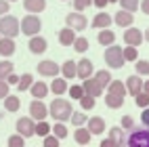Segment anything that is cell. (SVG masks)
Listing matches in <instances>:
<instances>
[{
	"instance_id": "cell-1",
	"label": "cell",
	"mask_w": 149,
	"mask_h": 147,
	"mask_svg": "<svg viewBox=\"0 0 149 147\" xmlns=\"http://www.w3.org/2000/svg\"><path fill=\"white\" fill-rule=\"evenodd\" d=\"M74 114L72 109V103H69L67 99H61V97H57V99L51 101V105H48V116H53L57 122H65L69 120Z\"/></svg>"
},
{
	"instance_id": "cell-2",
	"label": "cell",
	"mask_w": 149,
	"mask_h": 147,
	"mask_svg": "<svg viewBox=\"0 0 149 147\" xmlns=\"http://www.w3.org/2000/svg\"><path fill=\"white\" fill-rule=\"evenodd\" d=\"M19 27H21V34L25 36H38L40 34V29H42V21H40V17H38L36 13H29L25 15L21 21H19Z\"/></svg>"
},
{
	"instance_id": "cell-3",
	"label": "cell",
	"mask_w": 149,
	"mask_h": 147,
	"mask_svg": "<svg viewBox=\"0 0 149 147\" xmlns=\"http://www.w3.org/2000/svg\"><path fill=\"white\" fill-rule=\"evenodd\" d=\"M105 63L111 67V70H120V67H124V48L122 46H107L105 48Z\"/></svg>"
},
{
	"instance_id": "cell-4",
	"label": "cell",
	"mask_w": 149,
	"mask_h": 147,
	"mask_svg": "<svg viewBox=\"0 0 149 147\" xmlns=\"http://www.w3.org/2000/svg\"><path fill=\"white\" fill-rule=\"evenodd\" d=\"M21 27H19V19L13 15H2L0 17V36H6V38H15Z\"/></svg>"
},
{
	"instance_id": "cell-5",
	"label": "cell",
	"mask_w": 149,
	"mask_h": 147,
	"mask_svg": "<svg viewBox=\"0 0 149 147\" xmlns=\"http://www.w3.org/2000/svg\"><path fill=\"white\" fill-rule=\"evenodd\" d=\"M126 147H149V128L132 130L126 137Z\"/></svg>"
},
{
	"instance_id": "cell-6",
	"label": "cell",
	"mask_w": 149,
	"mask_h": 147,
	"mask_svg": "<svg viewBox=\"0 0 149 147\" xmlns=\"http://www.w3.org/2000/svg\"><path fill=\"white\" fill-rule=\"evenodd\" d=\"M15 128H17V134H21L23 139H29V137L36 134V120H32V118H19Z\"/></svg>"
},
{
	"instance_id": "cell-7",
	"label": "cell",
	"mask_w": 149,
	"mask_h": 147,
	"mask_svg": "<svg viewBox=\"0 0 149 147\" xmlns=\"http://www.w3.org/2000/svg\"><path fill=\"white\" fill-rule=\"evenodd\" d=\"M46 116H48V105H44L42 99H34L29 103V118L32 120L40 122V120H46Z\"/></svg>"
},
{
	"instance_id": "cell-8",
	"label": "cell",
	"mask_w": 149,
	"mask_h": 147,
	"mask_svg": "<svg viewBox=\"0 0 149 147\" xmlns=\"http://www.w3.org/2000/svg\"><path fill=\"white\" fill-rule=\"evenodd\" d=\"M65 23H67V27L76 29V32H82V29H86V27H88V19H86L82 13L74 11V13H69V15L65 17Z\"/></svg>"
},
{
	"instance_id": "cell-9",
	"label": "cell",
	"mask_w": 149,
	"mask_h": 147,
	"mask_svg": "<svg viewBox=\"0 0 149 147\" xmlns=\"http://www.w3.org/2000/svg\"><path fill=\"white\" fill-rule=\"evenodd\" d=\"M38 74L40 76H44V78H55L57 74H59V65L55 63V61H51V59H46V61H40L38 63Z\"/></svg>"
},
{
	"instance_id": "cell-10",
	"label": "cell",
	"mask_w": 149,
	"mask_h": 147,
	"mask_svg": "<svg viewBox=\"0 0 149 147\" xmlns=\"http://www.w3.org/2000/svg\"><path fill=\"white\" fill-rule=\"evenodd\" d=\"M124 42L128 46H139L143 42V32L139 27H128L126 32H124Z\"/></svg>"
},
{
	"instance_id": "cell-11",
	"label": "cell",
	"mask_w": 149,
	"mask_h": 147,
	"mask_svg": "<svg viewBox=\"0 0 149 147\" xmlns=\"http://www.w3.org/2000/svg\"><path fill=\"white\" fill-rule=\"evenodd\" d=\"M76 76L82 78V80L93 76V61L91 59H80V61L76 63Z\"/></svg>"
},
{
	"instance_id": "cell-12",
	"label": "cell",
	"mask_w": 149,
	"mask_h": 147,
	"mask_svg": "<svg viewBox=\"0 0 149 147\" xmlns=\"http://www.w3.org/2000/svg\"><path fill=\"white\" fill-rule=\"evenodd\" d=\"M82 88H84V93H86V95H93L95 99H97L99 95H103V86L99 84L93 76H91V78H86V80L82 82Z\"/></svg>"
},
{
	"instance_id": "cell-13",
	"label": "cell",
	"mask_w": 149,
	"mask_h": 147,
	"mask_svg": "<svg viewBox=\"0 0 149 147\" xmlns=\"http://www.w3.org/2000/svg\"><path fill=\"white\" fill-rule=\"evenodd\" d=\"M17 51V44H15V38H6V36H0V55L2 57H13Z\"/></svg>"
},
{
	"instance_id": "cell-14",
	"label": "cell",
	"mask_w": 149,
	"mask_h": 147,
	"mask_svg": "<svg viewBox=\"0 0 149 147\" xmlns=\"http://www.w3.org/2000/svg\"><path fill=\"white\" fill-rule=\"evenodd\" d=\"M141 91H143V78H139V76H128V78H126V93L132 95V97H136Z\"/></svg>"
},
{
	"instance_id": "cell-15",
	"label": "cell",
	"mask_w": 149,
	"mask_h": 147,
	"mask_svg": "<svg viewBox=\"0 0 149 147\" xmlns=\"http://www.w3.org/2000/svg\"><path fill=\"white\" fill-rule=\"evenodd\" d=\"M46 48H48V42L44 40L42 36H32V38H29V53L42 55V53H46Z\"/></svg>"
},
{
	"instance_id": "cell-16",
	"label": "cell",
	"mask_w": 149,
	"mask_h": 147,
	"mask_svg": "<svg viewBox=\"0 0 149 147\" xmlns=\"http://www.w3.org/2000/svg\"><path fill=\"white\" fill-rule=\"evenodd\" d=\"M86 128L91 130V134H103L105 130V120L101 116H93L91 120H86Z\"/></svg>"
},
{
	"instance_id": "cell-17",
	"label": "cell",
	"mask_w": 149,
	"mask_h": 147,
	"mask_svg": "<svg viewBox=\"0 0 149 147\" xmlns=\"http://www.w3.org/2000/svg\"><path fill=\"white\" fill-rule=\"evenodd\" d=\"M113 21L120 25V27H130V25L134 23V15L128 13V11H118L116 17H113Z\"/></svg>"
},
{
	"instance_id": "cell-18",
	"label": "cell",
	"mask_w": 149,
	"mask_h": 147,
	"mask_svg": "<svg viewBox=\"0 0 149 147\" xmlns=\"http://www.w3.org/2000/svg\"><path fill=\"white\" fill-rule=\"evenodd\" d=\"M48 91H51L48 84H44L42 80H40V82H34L32 86H29V93H32L34 99H44V97L48 95Z\"/></svg>"
},
{
	"instance_id": "cell-19",
	"label": "cell",
	"mask_w": 149,
	"mask_h": 147,
	"mask_svg": "<svg viewBox=\"0 0 149 147\" xmlns=\"http://www.w3.org/2000/svg\"><path fill=\"white\" fill-rule=\"evenodd\" d=\"M74 40H76V29H72V27H63L61 32H59V44L72 46Z\"/></svg>"
},
{
	"instance_id": "cell-20",
	"label": "cell",
	"mask_w": 149,
	"mask_h": 147,
	"mask_svg": "<svg viewBox=\"0 0 149 147\" xmlns=\"http://www.w3.org/2000/svg\"><path fill=\"white\" fill-rule=\"evenodd\" d=\"M74 139H76V143H78V145H88V143H91V139H93V134H91V130H88V128L76 126Z\"/></svg>"
},
{
	"instance_id": "cell-21",
	"label": "cell",
	"mask_w": 149,
	"mask_h": 147,
	"mask_svg": "<svg viewBox=\"0 0 149 147\" xmlns=\"http://www.w3.org/2000/svg\"><path fill=\"white\" fill-rule=\"evenodd\" d=\"M109 139L116 147H126V132L122 128H109Z\"/></svg>"
},
{
	"instance_id": "cell-22",
	"label": "cell",
	"mask_w": 149,
	"mask_h": 147,
	"mask_svg": "<svg viewBox=\"0 0 149 147\" xmlns=\"http://www.w3.org/2000/svg\"><path fill=\"white\" fill-rule=\"evenodd\" d=\"M23 8L25 11H29V13H42L44 8H46V0H25L23 2Z\"/></svg>"
},
{
	"instance_id": "cell-23",
	"label": "cell",
	"mask_w": 149,
	"mask_h": 147,
	"mask_svg": "<svg viewBox=\"0 0 149 147\" xmlns=\"http://www.w3.org/2000/svg\"><path fill=\"white\" fill-rule=\"evenodd\" d=\"M2 101H4V109H6L8 114L19 111V107H21V101H19V97H17V95H6Z\"/></svg>"
},
{
	"instance_id": "cell-24",
	"label": "cell",
	"mask_w": 149,
	"mask_h": 147,
	"mask_svg": "<svg viewBox=\"0 0 149 147\" xmlns=\"http://www.w3.org/2000/svg\"><path fill=\"white\" fill-rule=\"evenodd\" d=\"M111 21H113V19L109 17L107 13H99V15L93 19V27H97V29H107L109 25H111Z\"/></svg>"
},
{
	"instance_id": "cell-25",
	"label": "cell",
	"mask_w": 149,
	"mask_h": 147,
	"mask_svg": "<svg viewBox=\"0 0 149 147\" xmlns=\"http://www.w3.org/2000/svg\"><path fill=\"white\" fill-rule=\"evenodd\" d=\"M48 88L53 91V95H63V93H67L69 86H67V80H65V78H55Z\"/></svg>"
},
{
	"instance_id": "cell-26",
	"label": "cell",
	"mask_w": 149,
	"mask_h": 147,
	"mask_svg": "<svg viewBox=\"0 0 149 147\" xmlns=\"http://www.w3.org/2000/svg\"><path fill=\"white\" fill-rule=\"evenodd\" d=\"M107 93H111V95H120V97H124L126 95V84L122 82V80H111L107 84Z\"/></svg>"
},
{
	"instance_id": "cell-27",
	"label": "cell",
	"mask_w": 149,
	"mask_h": 147,
	"mask_svg": "<svg viewBox=\"0 0 149 147\" xmlns=\"http://www.w3.org/2000/svg\"><path fill=\"white\" fill-rule=\"evenodd\" d=\"M105 105H107V107H111V109H120V107L124 105V97L107 93V95H105Z\"/></svg>"
},
{
	"instance_id": "cell-28",
	"label": "cell",
	"mask_w": 149,
	"mask_h": 147,
	"mask_svg": "<svg viewBox=\"0 0 149 147\" xmlns=\"http://www.w3.org/2000/svg\"><path fill=\"white\" fill-rule=\"evenodd\" d=\"M99 42H101L103 46H111L113 42H116V34L111 32V29H101V32H99Z\"/></svg>"
},
{
	"instance_id": "cell-29",
	"label": "cell",
	"mask_w": 149,
	"mask_h": 147,
	"mask_svg": "<svg viewBox=\"0 0 149 147\" xmlns=\"http://www.w3.org/2000/svg\"><path fill=\"white\" fill-rule=\"evenodd\" d=\"M61 74L65 80H72V78H76V61H65L61 65Z\"/></svg>"
},
{
	"instance_id": "cell-30",
	"label": "cell",
	"mask_w": 149,
	"mask_h": 147,
	"mask_svg": "<svg viewBox=\"0 0 149 147\" xmlns=\"http://www.w3.org/2000/svg\"><path fill=\"white\" fill-rule=\"evenodd\" d=\"M34 84V76L32 74H23V76H19V82H17V88L19 91H29V86Z\"/></svg>"
},
{
	"instance_id": "cell-31",
	"label": "cell",
	"mask_w": 149,
	"mask_h": 147,
	"mask_svg": "<svg viewBox=\"0 0 149 147\" xmlns=\"http://www.w3.org/2000/svg\"><path fill=\"white\" fill-rule=\"evenodd\" d=\"M95 105H97V99H95V97L93 95H82V99H80V107H82V109L84 111H91V109H95Z\"/></svg>"
},
{
	"instance_id": "cell-32",
	"label": "cell",
	"mask_w": 149,
	"mask_h": 147,
	"mask_svg": "<svg viewBox=\"0 0 149 147\" xmlns=\"http://www.w3.org/2000/svg\"><path fill=\"white\" fill-rule=\"evenodd\" d=\"M109 78H111V74H109V70H99L97 74H95V80L99 82V84H101L103 88L109 84V82H111V80H109Z\"/></svg>"
},
{
	"instance_id": "cell-33",
	"label": "cell",
	"mask_w": 149,
	"mask_h": 147,
	"mask_svg": "<svg viewBox=\"0 0 149 147\" xmlns=\"http://www.w3.org/2000/svg\"><path fill=\"white\" fill-rule=\"evenodd\" d=\"M118 2H120L122 11L134 13V11H139V2H141V0H118Z\"/></svg>"
},
{
	"instance_id": "cell-34",
	"label": "cell",
	"mask_w": 149,
	"mask_h": 147,
	"mask_svg": "<svg viewBox=\"0 0 149 147\" xmlns=\"http://www.w3.org/2000/svg\"><path fill=\"white\" fill-rule=\"evenodd\" d=\"M51 130H53V134L57 137L59 141H61V139H65V137H67V128H65V124H63V122H57L55 126H51Z\"/></svg>"
},
{
	"instance_id": "cell-35",
	"label": "cell",
	"mask_w": 149,
	"mask_h": 147,
	"mask_svg": "<svg viewBox=\"0 0 149 147\" xmlns=\"http://www.w3.org/2000/svg\"><path fill=\"white\" fill-rule=\"evenodd\" d=\"M139 59V51H136V46H128L124 48V61H136Z\"/></svg>"
},
{
	"instance_id": "cell-36",
	"label": "cell",
	"mask_w": 149,
	"mask_h": 147,
	"mask_svg": "<svg viewBox=\"0 0 149 147\" xmlns=\"http://www.w3.org/2000/svg\"><path fill=\"white\" fill-rule=\"evenodd\" d=\"M48 132H51V124H46V120L36 122V134L38 137H46Z\"/></svg>"
},
{
	"instance_id": "cell-37",
	"label": "cell",
	"mask_w": 149,
	"mask_h": 147,
	"mask_svg": "<svg viewBox=\"0 0 149 147\" xmlns=\"http://www.w3.org/2000/svg\"><path fill=\"white\" fill-rule=\"evenodd\" d=\"M8 74H13V61H0V80H4Z\"/></svg>"
},
{
	"instance_id": "cell-38",
	"label": "cell",
	"mask_w": 149,
	"mask_h": 147,
	"mask_svg": "<svg viewBox=\"0 0 149 147\" xmlns=\"http://www.w3.org/2000/svg\"><path fill=\"white\" fill-rule=\"evenodd\" d=\"M134 67H136V74H141V76H149V61L147 59H143V61H134Z\"/></svg>"
},
{
	"instance_id": "cell-39",
	"label": "cell",
	"mask_w": 149,
	"mask_h": 147,
	"mask_svg": "<svg viewBox=\"0 0 149 147\" xmlns=\"http://www.w3.org/2000/svg\"><path fill=\"white\" fill-rule=\"evenodd\" d=\"M72 46L76 48V53H86L88 51V40H86V38H76Z\"/></svg>"
},
{
	"instance_id": "cell-40",
	"label": "cell",
	"mask_w": 149,
	"mask_h": 147,
	"mask_svg": "<svg viewBox=\"0 0 149 147\" xmlns=\"http://www.w3.org/2000/svg\"><path fill=\"white\" fill-rule=\"evenodd\" d=\"M8 147H25V139L21 134H13V137H8V141H6Z\"/></svg>"
},
{
	"instance_id": "cell-41",
	"label": "cell",
	"mask_w": 149,
	"mask_h": 147,
	"mask_svg": "<svg viewBox=\"0 0 149 147\" xmlns=\"http://www.w3.org/2000/svg\"><path fill=\"white\" fill-rule=\"evenodd\" d=\"M134 103L139 105V107H141V109H145V107H149V95L147 93H139L136 97H134Z\"/></svg>"
},
{
	"instance_id": "cell-42",
	"label": "cell",
	"mask_w": 149,
	"mask_h": 147,
	"mask_svg": "<svg viewBox=\"0 0 149 147\" xmlns=\"http://www.w3.org/2000/svg\"><path fill=\"white\" fill-rule=\"evenodd\" d=\"M67 93H69V97H72V99H78V101H80V99H82V95H84V88H82V86H78V84H74V86H69V88H67Z\"/></svg>"
},
{
	"instance_id": "cell-43",
	"label": "cell",
	"mask_w": 149,
	"mask_h": 147,
	"mask_svg": "<svg viewBox=\"0 0 149 147\" xmlns=\"http://www.w3.org/2000/svg\"><path fill=\"white\" fill-rule=\"evenodd\" d=\"M69 120H72L74 126H84V124H86V116H84L82 111H78V114H72Z\"/></svg>"
},
{
	"instance_id": "cell-44",
	"label": "cell",
	"mask_w": 149,
	"mask_h": 147,
	"mask_svg": "<svg viewBox=\"0 0 149 147\" xmlns=\"http://www.w3.org/2000/svg\"><path fill=\"white\" fill-rule=\"evenodd\" d=\"M93 4V0H74V11H78V13H82L86 6H91Z\"/></svg>"
},
{
	"instance_id": "cell-45",
	"label": "cell",
	"mask_w": 149,
	"mask_h": 147,
	"mask_svg": "<svg viewBox=\"0 0 149 147\" xmlns=\"http://www.w3.org/2000/svg\"><path fill=\"white\" fill-rule=\"evenodd\" d=\"M42 139H44V147H59V139L55 134H46Z\"/></svg>"
},
{
	"instance_id": "cell-46",
	"label": "cell",
	"mask_w": 149,
	"mask_h": 147,
	"mask_svg": "<svg viewBox=\"0 0 149 147\" xmlns=\"http://www.w3.org/2000/svg\"><path fill=\"white\" fill-rule=\"evenodd\" d=\"M132 128H134V120L130 116H124L122 118V130L126 132V130H132Z\"/></svg>"
},
{
	"instance_id": "cell-47",
	"label": "cell",
	"mask_w": 149,
	"mask_h": 147,
	"mask_svg": "<svg viewBox=\"0 0 149 147\" xmlns=\"http://www.w3.org/2000/svg\"><path fill=\"white\" fill-rule=\"evenodd\" d=\"M6 95H11V93H8V82L6 80H0V99H4Z\"/></svg>"
},
{
	"instance_id": "cell-48",
	"label": "cell",
	"mask_w": 149,
	"mask_h": 147,
	"mask_svg": "<svg viewBox=\"0 0 149 147\" xmlns=\"http://www.w3.org/2000/svg\"><path fill=\"white\" fill-rule=\"evenodd\" d=\"M8 11H11V6H8V0H0V17L6 15Z\"/></svg>"
},
{
	"instance_id": "cell-49",
	"label": "cell",
	"mask_w": 149,
	"mask_h": 147,
	"mask_svg": "<svg viewBox=\"0 0 149 147\" xmlns=\"http://www.w3.org/2000/svg\"><path fill=\"white\" fill-rule=\"evenodd\" d=\"M141 122L147 126V128H149V107H145V109L141 111Z\"/></svg>"
},
{
	"instance_id": "cell-50",
	"label": "cell",
	"mask_w": 149,
	"mask_h": 147,
	"mask_svg": "<svg viewBox=\"0 0 149 147\" xmlns=\"http://www.w3.org/2000/svg\"><path fill=\"white\" fill-rule=\"evenodd\" d=\"M4 80L8 82V86H11V84H17V82H19V76H17V74L13 72V74H8V76L4 78Z\"/></svg>"
},
{
	"instance_id": "cell-51",
	"label": "cell",
	"mask_w": 149,
	"mask_h": 147,
	"mask_svg": "<svg viewBox=\"0 0 149 147\" xmlns=\"http://www.w3.org/2000/svg\"><path fill=\"white\" fill-rule=\"evenodd\" d=\"M139 8H143V13L149 15V0H143V2H139Z\"/></svg>"
},
{
	"instance_id": "cell-52",
	"label": "cell",
	"mask_w": 149,
	"mask_h": 147,
	"mask_svg": "<svg viewBox=\"0 0 149 147\" xmlns=\"http://www.w3.org/2000/svg\"><path fill=\"white\" fill-rule=\"evenodd\" d=\"M93 4H95L97 8H105V6H107V0H93Z\"/></svg>"
},
{
	"instance_id": "cell-53",
	"label": "cell",
	"mask_w": 149,
	"mask_h": 147,
	"mask_svg": "<svg viewBox=\"0 0 149 147\" xmlns=\"http://www.w3.org/2000/svg\"><path fill=\"white\" fill-rule=\"evenodd\" d=\"M101 147H116V145H113V141L107 137V139H103V141H101Z\"/></svg>"
},
{
	"instance_id": "cell-54",
	"label": "cell",
	"mask_w": 149,
	"mask_h": 147,
	"mask_svg": "<svg viewBox=\"0 0 149 147\" xmlns=\"http://www.w3.org/2000/svg\"><path fill=\"white\" fill-rule=\"evenodd\" d=\"M143 93H147V95H149V80H145V82H143Z\"/></svg>"
},
{
	"instance_id": "cell-55",
	"label": "cell",
	"mask_w": 149,
	"mask_h": 147,
	"mask_svg": "<svg viewBox=\"0 0 149 147\" xmlns=\"http://www.w3.org/2000/svg\"><path fill=\"white\" fill-rule=\"evenodd\" d=\"M143 38H145V40H147V42H149V27H147V29H145V34H143Z\"/></svg>"
},
{
	"instance_id": "cell-56",
	"label": "cell",
	"mask_w": 149,
	"mask_h": 147,
	"mask_svg": "<svg viewBox=\"0 0 149 147\" xmlns=\"http://www.w3.org/2000/svg\"><path fill=\"white\" fill-rule=\"evenodd\" d=\"M107 2H118V0H107Z\"/></svg>"
},
{
	"instance_id": "cell-57",
	"label": "cell",
	"mask_w": 149,
	"mask_h": 147,
	"mask_svg": "<svg viewBox=\"0 0 149 147\" xmlns=\"http://www.w3.org/2000/svg\"><path fill=\"white\" fill-rule=\"evenodd\" d=\"M8 2H17V0H8Z\"/></svg>"
},
{
	"instance_id": "cell-58",
	"label": "cell",
	"mask_w": 149,
	"mask_h": 147,
	"mask_svg": "<svg viewBox=\"0 0 149 147\" xmlns=\"http://www.w3.org/2000/svg\"><path fill=\"white\" fill-rule=\"evenodd\" d=\"M61 2H65V0H61Z\"/></svg>"
}]
</instances>
